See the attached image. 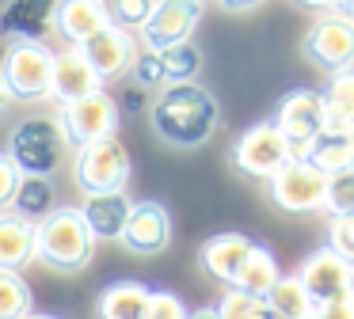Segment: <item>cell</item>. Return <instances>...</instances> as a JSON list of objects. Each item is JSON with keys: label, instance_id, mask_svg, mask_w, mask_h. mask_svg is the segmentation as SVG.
<instances>
[{"label": "cell", "instance_id": "1", "mask_svg": "<svg viewBox=\"0 0 354 319\" xmlns=\"http://www.w3.org/2000/svg\"><path fill=\"white\" fill-rule=\"evenodd\" d=\"M149 126L171 148H202L221 126V103L206 84H164L149 99Z\"/></svg>", "mask_w": 354, "mask_h": 319}, {"label": "cell", "instance_id": "2", "mask_svg": "<svg viewBox=\"0 0 354 319\" xmlns=\"http://www.w3.org/2000/svg\"><path fill=\"white\" fill-rule=\"evenodd\" d=\"M95 258V235L77 205H54L35 224V262L54 273H80Z\"/></svg>", "mask_w": 354, "mask_h": 319}, {"label": "cell", "instance_id": "3", "mask_svg": "<svg viewBox=\"0 0 354 319\" xmlns=\"http://www.w3.org/2000/svg\"><path fill=\"white\" fill-rule=\"evenodd\" d=\"M69 148L73 144L65 141V129L54 114H27L12 126L8 137L12 164L24 175H39V179H50L69 160Z\"/></svg>", "mask_w": 354, "mask_h": 319}, {"label": "cell", "instance_id": "4", "mask_svg": "<svg viewBox=\"0 0 354 319\" xmlns=\"http://www.w3.org/2000/svg\"><path fill=\"white\" fill-rule=\"evenodd\" d=\"M133 175V160L118 137L88 141L73 152V182L84 197L92 194H126Z\"/></svg>", "mask_w": 354, "mask_h": 319}, {"label": "cell", "instance_id": "5", "mask_svg": "<svg viewBox=\"0 0 354 319\" xmlns=\"http://www.w3.org/2000/svg\"><path fill=\"white\" fill-rule=\"evenodd\" d=\"M50 65L54 50L46 42H12L0 57V84L19 103H39L50 99Z\"/></svg>", "mask_w": 354, "mask_h": 319}, {"label": "cell", "instance_id": "6", "mask_svg": "<svg viewBox=\"0 0 354 319\" xmlns=\"http://www.w3.org/2000/svg\"><path fill=\"white\" fill-rule=\"evenodd\" d=\"M274 129L290 141V160H308L313 141L324 133V95L313 88H293L274 106Z\"/></svg>", "mask_w": 354, "mask_h": 319}, {"label": "cell", "instance_id": "7", "mask_svg": "<svg viewBox=\"0 0 354 319\" xmlns=\"http://www.w3.org/2000/svg\"><path fill=\"white\" fill-rule=\"evenodd\" d=\"M301 50H305V57L328 76L354 68V19L343 15V12L316 15V19L308 23V30H305Z\"/></svg>", "mask_w": 354, "mask_h": 319}, {"label": "cell", "instance_id": "8", "mask_svg": "<svg viewBox=\"0 0 354 319\" xmlns=\"http://www.w3.org/2000/svg\"><path fill=\"white\" fill-rule=\"evenodd\" d=\"M229 160L248 179H270L290 164V141L274 129V122H255L232 141Z\"/></svg>", "mask_w": 354, "mask_h": 319}, {"label": "cell", "instance_id": "9", "mask_svg": "<svg viewBox=\"0 0 354 319\" xmlns=\"http://www.w3.org/2000/svg\"><path fill=\"white\" fill-rule=\"evenodd\" d=\"M267 190L282 213H320L328 197V175L316 171L308 160H290L282 171L267 179Z\"/></svg>", "mask_w": 354, "mask_h": 319}, {"label": "cell", "instance_id": "10", "mask_svg": "<svg viewBox=\"0 0 354 319\" xmlns=\"http://www.w3.org/2000/svg\"><path fill=\"white\" fill-rule=\"evenodd\" d=\"M65 129V141L69 144H88V141H103V137L118 133V99H111L107 91H95V95H84L77 103H65L62 110L54 114Z\"/></svg>", "mask_w": 354, "mask_h": 319}, {"label": "cell", "instance_id": "11", "mask_svg": "<svg viewBox=\"0 0 354 319\" xmlns=\"http://www.w3.org/2000/svg\"><path fill=\"white\" fill-rule=\"evenodd\" d=\"M202 12H206V0H156L153 15L141 23V46L149 53H160L168 46L191 42L194 27H198Z\"/></svg>", "mask_w": 354, "mask_h": 319}, {"label": "cell", "instance_id": "12", "mask_svg": "<svg viewBox=\"0 0 354 319\" xmlns=\"http://www.w3.org/2000/svg\"><path fill=\"white\" fill-rule=\"evenodd\" d=\"M297 281L308 293V300L320 308V304L335 300V296H343V293H354V262H346L343 255H335V251L324 243V247H316L313 255L301 262Z\"/></svg>", "mask_w": 354, "mask_h": 319}, {"label": "cell", "instance_id": "13", "mask_svg": "<svg viewBox=\"0 0 354 319\" xmlns=\"http://www.w3.org/2000/svg\"><path fill=\"white\" fill-rule=\"evenodd\" d=\"M130 255H141V258H153L160 251H168L171 243V213L164 202H138L130 209L122 224V235H118Z\"/></svg>", "mask_w": 354, "mask_h": 319}, {"label": "cell", "instance_id": "14", "mask_svg": "<svg viewBox=\"0 0 354 319\" xmlns=\"http://www.w3.org/2000/svg\"><path fill=\"white\" fill-rule=\"evenodd\" d=\"M95 91H103V80L88 65L84 50H77V46L57 50L54 65H50V99H57L65 106V103H77L84 95H95Z\"/></svg>", "mask_w": 354, "mask_h": 319}, {"label": "cell", "instance_id": "15", "mask_svg": "<svg viewBox=\"0 0 354 319\" xmlns=\"http://www.w3.org/2000/svg\"><path fill=\"white\" fill-rule=\"evenodd\" d=\"M57 0H8L0 12V38L8 42H42L54 30Z\"/></svg>", "mask_w": 354, "mask_h": 319}, {"label": "cell", "instance_id": "16", "mask_svg": "<svg viewBox=\"0 0 354 319\" xmlns=\"http://www.w3.org/2000/svg\"><path fill=\"white\" fill-rule=\"evenodd\" d=\"M88 57V65L95 68V76L100 80H115V76H126L133 65V57H138V46H133V35L122 27H103L100 35L92 38L88 46H80Z\"/></svg>", "mask_w": 354, "mask_h": 319}, {"label": "cell", "instance_id": "17", "mask_svg": "<svg viewBox=\"0 0 354 319\" xmlns=\"http://www.w3.org/2000/svg\"><path fill=\"white\" fill-rule=\"evenodd\" d=\"M248 251H252V240H248L244 232H217L198 247V266H202L206 278H214V281H221L225 289H232Z\"/></svg>", "mask_w": 354, "mask_h": 319}, {"label": "cell", "instance_id": "18", "mask_svg": "<svg viewBox=\"0 0 354 319\" xmlns=\"http://www.w3.org/2000/svg\"><path fill=\"white\" fill-rule=\"evenodd\" d=\"M107 27L100 0H57V15H54V30L65 38V46H88L100 30Z\"/></svg>", "mask_w": 354, "mask_h": 319}, {"label": "cell", "instance_id": "19", "mask_svg": "<svg viewBox=\"0 0 354 319\" xmlns=\"http://www.w3.org/2000/svg\"><path fill=\"white\" fill-rule=\"evenodd\" d=\"M77 209H80V217H84L88 232L100 243V240H118V235H122V224H126V217H130L133 202L126 194H92V197H84V205H77Z\"/></svg>", "mask_w": 354, "mask_h": 319}, {"label": "cell", "instance_id": "20", "mask_svg": "<svg viewBox=\"0 0 354 319\" xmlns=\"http://www.w3.org/2000/svg\"><path fill=\"white\" fill-rule=\"evenodd\" d=\"M35 262V224L16 217L12 209L0 213V270L24 273Z\"/></svg>", "mask_w": 354, "mask_h": 319}, {"label": "cell", "instance_id": "21", "mask_svg": "<svg viewBox=\"0 0 354 319\" xmlns=\"http://www.w3.org/2000/svg\"><path fill=\"white\" fill-rule=\"evenodd\" d=\"M149 293L153 289L145 281H133V278L111 281L100 293V300H95V316L100 319H141L149 308Z\"/></svg>", "mask_w": 354, "mask_h": 319}, {"label": "cell", "instance_id": "22", "mask_svg": "<svg viewBox=\"0 0 354 319\" xmlns=\"http://www.w3.org/2000/svg\"><path fill=\"white\" fill-rule=\"evenodd\" d=\"M324 95V133L354 137V68L335 72Z\"/></svg>", "mask_w": 354, "mask_h": 319}, {"label": "cell", "instance_id": "23", "mask_svg": "<svg viewBox=\"0 0 354 319\" xmlns=\"http://www.w3.org/2000/svg\"><path fill=\"white\" fill-rule=\"evenodd\" d=\"M282 278V270H278V258L270 247H263V243H252V251H248L244 266H240L236 281H232V289H240V293L248 296H267L270 289H274V281Z\"/></svg>", "mask_w": 354, "mask_h": 319}, {"label": "cell", "instance_id": "24", "mask_svg": "<svg viewBox=\"0 0 354 319\" xmlns=\"http://www.w3.org/2000/svg\"><path fill=\"white\" fill-rule=\"evenodd\" d=\"M263 300H267V311L274 319H313L316 316V304L308 300V293L301 289L297 273H282Z\"/></svg>", "mask_w": 354, "mask_h": 319}, {"label": "cell", "instance_id": "25", "mask_svg": "<svg viewBox=\"0 0 354 319\" xmlns=\"http://www.w3.org/2000/svg\"><path fill=\"white\" fill-rule=\"evenodd\" d=\"M50 209H54V186H50V179L24 175V179H19L16 197H12V213L24 217V220H31V224H39Z\"/></svg>", "mask_w": 354, "mask_h": 319}, {"label": "cell", "instance_id": "26", "mask_svg": "<svg viewBox=\"0 0 354 319\" xmlns=\"http://www.w3.org/2000/svg\"><path fill=\"white\" fill-rule=\"evenodd\" d=\"M308 164L324 175H339L346 167H354V137H339V133H320L313 141Z\"/></svg>", "mask_w": 354, "mask_h": 319}, {"label": "cell", "instance_id": "27", "mask_svg": "<svg viewBox=\"0 0 354 319\" xmlns=\"http://www.w3.org/2000/svg\"><path fill=\"white\" fill-rule=\"evenodd\" d=\"M160 61V72H164V84H191L194 76L202 72L206 57L194 42H179V46H168V50L156 53Z\"/></svg>", "mask_w": 354, "mask_h": 319}, {"label": "cell", "instance_id": "28", "mask_svg": "<svg viewBox=\"0 0 354 319\" xmlns=\"http://www.w3.org/2000/svg\"><path fill=\"white\" fill-rule=\"evenodd\" d=\"M35 311V293L24 273L0 270V319H24Z\"/></svg>", "mask_w": 354, "mask_h": 319}, {"label": "cell", "instance_id": "29", "mask_svg": "<svg viewBox=\"0 0 354 319\" xmlns=\"http://www.w3.org/2000/svg\"><path fill=\"white\" fill-rule=\"evenodd\" d=\"M103 4V15H107L111 27H122V30H141V23L153 15L156 0H100Z\"/></svg>", "mask_w": 354, "mask_h": 319}, {"label": "cell", "instance_id": "30", "mask_svg": "<svg viewBox=\"0 0 354 319\" xmlns=\"http://www.w3.org/2000/svg\"><path fill=\"white\" fill-rule=\"evenodd\" d=\"M328 217H351L354 213V167L339 175H328V197H324Z\"/></svg>", "mask_w": 354, "mask_h": 319}, {"label": "cell", "instance_id": "31", "mask_svg": "<svg viewBox=\"0 0 354 319\" xmlns=\"http://www.w3.org/2000/svg\"><path fill=\"white\" fill-rule=\"evenodd\" d=\"M217 316L221 319H267V300L259 296H248L240 289H225L221 293V304H217Z\"/></svg>", "mask_w": 354, "mask_h": 319}, {"label": "cell", "instance_id": "32", "mask_svg": "<svg viewBox=\"0 0 354 319\" xmlns=\"http://www.w3.org/2000/svg\"><path fill=\"white\" fill-rule=\"evenodd\" d=\"M130 84H138V88H145V91L164 88V72H160V61H156V53L138 50V57H133V65H130Z\"/></svg>", "mask_w": 354, "mask_h": 319}, {"label": "cell", "instance_id": "33", "mask_svg": "<svg viewBox=\"0 0 354 319\" xmlns=\"http://www.w3.org/2000/svg\"><path fill=\"white\" fill-rule=\"evenodd\" d=\"M141 319H187V304L176 293H168V289H153L149 293V308Z\"/></svg>", "mask_w": 354, "mask_h": 319}, {"label": "cell", "instance_id": "34", "mask_svg": "<svg viewBox=\"0 0 354 319\" xmlns=\"http://www.w3.org/2000/svg\"><path fill=\"white\" fill-rule=\"evenodd\" d=\"M328 247L335 251V255H343L346 262H354V213H351V217H331Z\"/></svg>", "mask_w": 354, "mask_h": 319}, {"label": "cell", "instance_id": "35", "mask_svg": "<svg viewBox=\"0 0 354 319\" xmlns=\"http://www.w3.org/2000/svg\"><path fill=\"white\" fill-rule=\"evenodd\" d=\"M19 179H24V171L12 164L8 152H0V213L12 209V197H16V190H19Z\"/></svg>", "mask_w": 354, "mask_h": 319}, {"label": "cell", "instance_id": "36", "mask_svg": "<svg viewBox=\"0 0 354 319\" xmlns=\"http://www.w3.org/2000/svg\"><path fill=\"white\" fill-rule=\"evenodd\" d=\"M316 319H354V293H343L335 300L320 304L316 308Z\"/></svg>", "mask_w": 354, "mask_h": 319}, {"label": "cell", "instance_id": "37", "mask_svg": "<svg viewBox=\"0 0 354 319\" xmlns=\"http://www.w3.org/2000/svg\"><path fill=\"white\" fill-rule=\"evenodd\" d=\"M217 4H221L225 12H232V15H244V12H255V8H263L267 0H217Z\"/></svg>", "mask_w": 354, "mask_h": 319}, {"label": "cell", "instance_id": "38", "mask_svg": "<svg viewBox=\"0 0 354 319\" xmlns=\"http://www.w3.org/2000/svg\"><path fill=\"white\" fill-rule=\"evenodd\" d=\"M145 95H149L145 88L130 84V88H126V95H122V103H118V110H122V106H130V110H133V106H141V103H145Z\"/></svg>", "mask_w": 354, "mask_h": 319}, {"label": "cell", "instance_id": "39", "mask_svg": "<svg viewBox=\"0 0 354 319\" xmlns=\"http://www.w3.org/2000/svg\"><path fill=\"white\" fill-rule=\"evenodd\" d=\"M293 4H301V8H308V12L324 15V12H335L339 0H293Z\"/></svg>", "mask_w": 354, "mask_h": 319}, {"label": "cell", "instance_id": "40", "mask_svg": "<svg viewBox=\"0 0 354 319\" xmlns=\"http://www.w3.org/2000/svg\"><path fill=\"white\" fill-rule=\"evenodd\" d=\"M8 110H12V95L4 91V84H0V126L8 122Z\"/></svg>", "mask_w": 354, "mask_h": 319}, {"label": "cell", "instance_id": "41", "mask_svg": "<svg viewBox=\"0 0 354 319\" xmlns=\"http://www.w3.org/2000/svg\"><path fill=\"white\" fill-rule=\"evenodd\" d=\"M187 319H221V316H217V308H194L187 311Z\"/></svg>", "mask_w": 354, "mask_h": 319}, {"label": "cell", "instance_id": "42", "mask_svg": "<svg viewBox=\"0 0 354 319\" xmlns=\"http://www.w3.org/2000/svg\"><path fill=\"white\" fill-rule=\"evenodd\" d=\"M335 12H343V15H351V19H354V0H339Z\"/></svg>", "mask_w": 354, "mask_h": 319}, {"label": "cell", "instance_id": "43", "mask_svg": "<svg viewBox=\"0 0 354 319\" xmlns=\"http://www.w3.org/2000/svg\"><path fill=\"white\" fill-rule=\"evenodd\" d=\"M24 319H62V316H54V311H31V316H24Z\"/></svg>", "mask_w": 354, "mask_h": 319}, {"label": "cell", "instance_id": "44", "mask_svg": "<svg viewBox=\"0 0 354 319\" xmlns=\"http://www.w3.org/2000/svg\"><path fill=\"white\" fill-rule=\"evenodd\" d=\"M267 319H274V316H267Z\"/></svg>", "mask_w": 354, "mask_h": 319}, {"label": "cell", "instance_id": "45", "mask_svg": "<svg viewBox=\"0 0 354 319\" xmlns=\"http://www.w3.org/2000/svg\"><path fill=\"white\" fill-rule=\"evenodd\" d=\"M313 319H316V316H313Z\"/></svg>", "mask_w": 354, "mask_h": 319}]
</instances>
